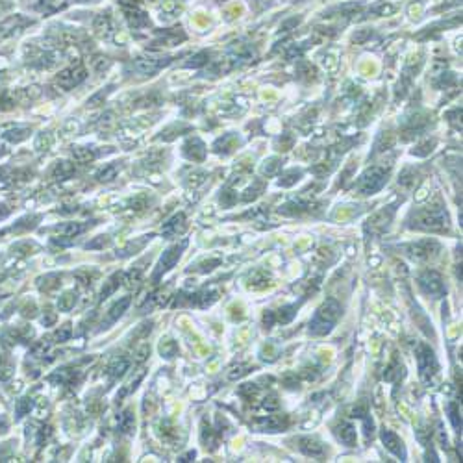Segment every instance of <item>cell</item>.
Returning a JSON list of instances; mask_svg holds the SVG:
<instances>
[{
    "label": "cell",
    "mask_w": 463,
    "mask_h": 463,
    "mask_svg": "<svg viewBox=\"0 0 463 463\" xmlns=\"http://www.w3.org/2000/svg\"><path fill=\"white\" fill-rule=\"evenodd\" d=\"M341 313H343V309H341V304L335 298H330V300L323 302L319 306V309L315 311L313 317H311V321H309V333L311 335H326V333H330L333 330V326L337 324V321H339Z\"/></svg>",
    "instance_id": "6da1fadb"
},
{
    "label": "cell",
    "mask_w": 463,
    "mask_h": 463,
    "mask_svg": "<svg viewBox=\"0 0 463 463\" xmlns=\"http://www.w3.org/2000/svg\"><path fill=\"white\" fill-rule=\"evenodd\" d=\"M448 217L441 208H430V210L420 211L417 215V222L411 224L413 228H420V230H430V232H443L446 228Z\"/></svg>",
    "instance_id": "7a4b0ae2"
},
{
    "label": "cell",
    "mask_w": 463,
    "mask_h": 463,
    "mask_svg": "<svg viewBox=\"0 0 463 463\" xmlns=\"http://www.w3.org/2000/svg\"><path fill=\"white\" fill-rule=\"evenodd\" d=\"M74 171H76L74 165L69 163V161H58L52 171V176L58 178V180H67V178H70V176L74 175Z\"/></svg>",
    "instance_id": "44dd1931"
},
{
    "label": "cell",
    "mask_w": 463,
    "mask_h": 463,
    "mask_svg": "<svg viewBox=\"0 0 463 463\" xmlns=\"http://www.w3.org/2000/svg\"><path fill=\"white\" fill-rule=\"evenodd\" d=\"M417 284H419L420 291L432 298H439L446 293L445 282H443V278H441V274L436 271L420 272L419 278H417Z\"/></svg>",
    "instance_id": "277c9868"
},
{
    "label": "cell",
    "mask_w": 463,
    "mask_h": 463,
    "mask_svg": "<svg viewBox=\"0 0 463 463\" xmlns=\"http://www.w3.org/2000/svg\"><path fill=\"white\" fill-rule=\"evenodd\" d=\"M237 200V197L236 195H232V191H222V195H220V202L224 204V206H232L234 202Z\"/></svg>",
    "instance_id": "8d00e7d4"
},
{
    "label": "cell",
    "mask_w": 463,
    "mask_h": 463,
    "mask_svg": "<svg viewBox=\"0 0 463 463\" xmlns=\"http://www.w3.org/2000/svg\"><path fill=\"white\" fill-rule=\"evenodd\" d=\"M239 393L243 395V397H245L246 393L256 395V393H258V387H256V384H245V385H241V387H239Z\"/></svg>",
    "instance_id": "f35d334b"
},
{
    "label": "cell",
    "mask_w": 463,
    "mask_h": 463,
    "mask_svg": "<svg viewBox=\"0 0 463 463\" xmlns=\"http://www.w3.org/2000/svg\"><path fill=\"white\" fill-rule=\"evenodd\" d=\"M132 298L130 297H124L121 298V300H117L113 306L108 309V313H106V319H102V324H100V330H106V328H110L113 323H117L121 317L124 315V311L128 309V306H130Z\"/></svg>",
    "instance_id": "9c48e42d"
},
{
    "label": "cell",
    "mask_w": 463,
    "mask_h": 463,
    "mask_svg": "<svg viewBox=\"0 0 463 463\" xmlns=\"http://www.w3.org/2000/svg\"><path fill=\"white\" fill-rule=\"evenodd\" d=\"M76 293L74 291H69V293H65L63 297H60V300H58V309L60 311H70L72 308H74V304H76Z\"/></svg>",
    "instance_id": "cb8c5ba5"
},
{
    "label": "cell",
    "mask_w": 463,
    "mask_h": 463,
    "mask_svg": "<svg viewBox=\"0 0 463 463\" xmlns=\"http://www.w3.org/2000/svg\"><path fill=\"white\" fill-rule=\"evenodd\" d=\"M298 448H300V452H304L306 456H313V458L324 454V445L315 437H300Z\"/></svg>",
    "instance_id": "7c38bea8"
},
{
    "label": "cell",
    "mask_w": 463,
    "mask_h": 463,
    "mask_svg": "<svg viewBox=\"0 0 463 463\" xmlns=\"http://www.w3.org/2000/svg\"><path fill=\"white\" fill-rule=\"evenodd\" d=\"M149 352H150L149 345H145V347H143V349L137 352V361H143V359L147 358V354H149Z\"/></svg>",
    "instance_id": "b9f144b4"
},
{
    "label": "cell",
    "mask_w": 463,
    "mask_h": 463,
    "mask_svg": "<svg viewBox=\"0 0 463 463\" xmlns=\"http://www.w3.org/2000/svg\"><path fill=\"white\" fill-rule=\"evenodd\" d=\"M72 156H74V159L80 161V163H88L91 159H95L96 154L91 149H86V147H74V149H72Z\"/></svg>",
    "instance_id": "d4e9b609"
},
{
    "label": "cell",
    "mask_w": 463,
    "mask_h": 463,
    "mask_svg": "<svg viewBox=\"0 0 463 463\" xmlns=\"http://www.w3.org/2000/svg\"><path fill=\"white\" fill-rule=\"evenodd\" d=\"M171 63V58H165V60H154V58H137L135 62L132 63L133 70H137L139 74H145V76H152L156 74L161 67H165Z\"/></svg>",
    "instance_id": "ba28073f"
},
{
    "label": "cell",
    "mask_w": 463,
    "mask_h": 463,
    "mask_svg": "<svg viewBox=\"0 0 463 463\" xmlns=\"http://www.w3.org/2000/svg\"><path fill=\"white\" fill-rule=\"evenodd\" d=\"M123 272H115L113 276H110L108 278V282H104V287H102V291H100V300H104V298H108L110 295H113L115 291L119 289V286L123 284Z\"/></svg>",
    "instance_id": "2e32d148"
},
{
    "label": "cell",
    "mask_w": 463,
    "mask_h": 463,
    "mask_svg": "<svg viewBox=\"0 0 463 463\" xmlns=\"http://www.w3.org/2000/svg\"><path fill=\"white\" fill-rule=\"evenodd\" d=\"M432 250H439L436 241H419V243L410 246V254L413 258H417V260H426L432 254H436L432 252Z\"/></svg>",
    "instance_id": "4fadbf2b"
},
{
    "label": "cell",
    "mask_w": 463,
    "mask_h": 463,
    "mask_svg": "<svg viewBox=\"0 0 463 463\" xmlns=\"http://www.w3.org/2000/svg\"><path fill=\"white\" fill-rule=\"evenodd\" d=\"M70 333H72V330H70V324H65V326H62V328L56 332V339L60 341V343H63V341L69 339Z\"/></svg>",
    "instance_id": "e575fe53"
},
{
    "label": "cell",
    "mask_w": 463,
    "mask_h": 463,
    "mask_svg": "<svg viewBox=\"0 0 463 463\" xmlns=\"http://www.w3.org/2000/svg\"><path fill=\"white\" fill-rule=\"evenodd\" d=\"M32 406H34V402H32V398H21V400L17 402V406H15V413H17V417L21 419V417H24L26 413H30V410H32Z\"/></svg>",
    "instance_id": "f1b7e54d"
},
{
    "label": "cell",
    "mask_w": 463,
    "mask_h": 463,
    "mask_svg": "<svg viewBox=\"0 0 463 463\" xmlns=\"http://www.w3.org/2000/svg\"><path fill=\"white\" fill-rule=\"evenodd\" d=\"M298 178H300V171H289L287 175H286L284 178H282V180H280V185H284V187H289V185L295 184Z\"/></svg>",
    "instance_id": "1f68e13d"
},
{
    "label": "cell",
    "mask_w": 463,
    "mask_h": 463,
    "mask_svg": "<svg viewBox=\"0 0 463 463\" xmlns=\"http://www.w3.org/2000/svg\"><path fill=\"white\" fill-rule=\"evenodd\" d=\"M217 265H220V260H210V262L200 263L198 271H200V272H210V271H213V269H215Z\"/></svg>",
    "instance_id": "d590c367"
},
{
    "label": "cell",
    "mask_w": 463,
    "mask_h": 463,
    "mask_svg": "<svg viewBox=\"0 0 463 463\" xmlns=\"http://www.w3.org/2000/svg\"><path fill=\"white\" fill-rule=\"evenodd\" d=\"M297 308H298L297 304H291V306L280 308L278 313H274V315H276V321H280L282 324L291 323V321H293V317L297 315Z\"/></svg>",
    "instance_id": "7402d4cb"
},
{
    "label": "cell",
    "mask_w": 463,
    "mask_h": 463,
    "mask_svg": "<svg viewBox=\"0 0 463 463\" xmlns=\"http://www.w3.org/2000/svg\"><path fill=\"white\" fill-rule=\"evenodd\" d=\"M8 213H9V211L6 210L4 206H0V219H4V217H6V215H8Z\"/></svg>",
    "instance_id": "f6af8a7d"
},
{
    "label": "cell",
    "mask_w": 463,
    "mask_h": 463,
    "mask_svg": "<svg viewBox=\"0 0 463 463\" xmlns=\"http://www.w3.org/2000/svg\"><path fill=\"white\" fill-rule=\"evenodd\" d=\"M86 76H88V72L82 67V63H76V65H70L69 69L62 70L58 74V86H62L65 91H69V89L80 86L86 80Z\"/></svg>",
    "instance_id": "52a82bcc"
},
{
    "label": "cell",
    "mask_w": 463,
    "mask_h": 463,
    "mask_svg": "<svg viewBox=\"0 0 463 463\" xmlns=\"http://www.w3.org/2000/svg\"><path fill=\"white\" fill-rule=\"evenodd\" d=\"M382 443L389 452H393L397 458H400V462H406V448L402 439L391 430H382Z\"/></svg>",
    "instance_id": "30bf717a"
},
{
    "label": "cell",
    "mask_w": 463,
    "mask_h": 463,
    "mask_svg": "<svg viewBox=\"0 0 463 463\" xmlns=\"http://www.w3.org/2000/svg\"><path fill=\"white\" fill-rule=\"evenodd\" d=\"M185 228H187V222H185V215L184 213H178V215H175V217L171 219V220H167L165 224H163V234L165 236H178V234H182Z\"/></svg>",
    "instance_id": "9a60e30c"
},
{
    "label": "cell",
    "mask_w": 463,
    "mask_h": 463,
    "mask_svg": "<svg viewBox=\"0 0 463 463\" xmlns=\"http://www.w3.org/2000/svg\"><path fill=\"white\" fill-rule=\"evenodd\" d=\"M335 436L345 446H354L356 445V428L350 422H341L335 428Z\"/></svg>",
    "instance_id": "5bb4252c"
},
{
    "label": "cell",
    "mask_w": 463,
    "mask_h": 463,
    "mask_svg": "<svg viewBox=\"0 0 463 463\" xmlns=\"http://www.w3.org/2000/svg\"><path fill=\"white\" fill-rule=\"evenodd\" d=\"M385 182H387V171L380 169V167H373L361 176V180L358 182V189L361 195H373V193L380 191Z\"/></svg>",
    "instance_id": "5b68a950"
},
{
    "label": "cell",
    "mask_w": 463,
    "mask_h": 463,
    "mask_svg": "<svg viewBox=\"0 0 463 463\" xmlns=\"http://www.w3.org/2000/svg\"><path fill=\"white\" fill-rule=\"evenodd\" d=\"M13 375H15V365H13V361L6 358L0 359V382H8V380H11Z\"/></svg>",
    "instance_id": "603a6c76"
},
{
    "label": "cell",
    "mask_w": 463,
    "mask_h": 463,
    "mask_svg": "<svg viewBox=\"0 0 463 463\" xmlns=\"http://www.w3.org/2000/svg\"><path fill=\"white\" fill-rule=\"evenodd\" d=\"M417 363H419V375L422 380H430L437 373V359L434 350L422 345L417 350Z\"/></svg>",
    "instance_id": "8992f818"
},
{
    "label": "cell",
    "mask_w": 463,
    "mask_h": 463,
    "mask_svg": "<svg viewBox=\"0 0 463 463\" xmlns=\"http://www.w3.org/2000/svg\"><path fill=\"white\" fill-rule=\"evenodd\" d=\"M446 413H448V419L452 422V426H454L456 430L462 428V419L458 417V404H456V402H448V404H446Z\"/></svg>",
    "instance_id": "83f0119b"
},
{
    "label": "cell",
    "mask_w": 463,
    "mask_h": 463,
    "mask_svg": "<svg viewBox=\"0 0 463 463\" xmlns=\"http://www.w3.org/2000/svg\"><path fill=\"white\" fill-rule=\"evenodd\" d=\"M54 321H56V315L54 313H48L46 317H43V324L44 326H48V324H52Z\"/></svg>",
    "instance_id": "7bdbcfd3"
},
{
    "label": "cell",
    "mask_w": 463,
    "mask_h": 463,
    "mask_svg": "<svg viewBox=\"0 0 463 463\" xmlns=\"http://www.w3.org/2000/svg\"><path fill=\"white\" fill-rule=\"evenodd\" d=\"M159 352H161V356L167 359L175 358L176 354H178V345H176L173 339H167L159 345Z\"/></svg>",
    "instance_id": "4316f807"
},
{
    "label": "cell",
    "mask_w": 463,
    "mask_h": 463,
    "mask_svg": "<svg viewBox=\"0 0 463 463\" xmlns=\"http://www.w3.org/2000/svg\"><path fill=\"white\" fill-rule=\"evenodd\" d=\"M133 426H135V417H133L132 410L123 411V413L117 417V430H119V432L128 434V432H130Z\"/></svg>",
    "instance_id": "ac0fdd59"
},
{
    "label": "cell",
    "mask_w": 463,
    "mask_h": 463,
    "mask_svg": "<svg viewBox=\"0 0 463 463\" xmlns=\"http://www.w3.org/2000/svg\"><path fill=\"white\" fill-rule=\"evenodd\" d=\"M258 424H260V428L262 430H269V432H278V430L286 428L287 426V417H267V419H262L258 420Z\"/></svg>",
    "instance_id": "e0dca14e"
},
{
    "label": "cell",
    "mask_w": 463,
    "mask_h": 463,
    "mask_svg": "<svg viewBox=\"0 0 463 463\" xmlns=\"http://www.w3.org/2000/svg\"><path fill=\"white\" fill-rule=\"evenodd\" d=\"M126 19H128L132 28H139L149 24V17L143 11H137V8H126Z\"/></svg>",
    "instance_id": "d6986e66"
},
{
    "label": "cell",
    "mask_w": 463,
    "mask_h": 463,
    "mask_svg": "<svg viewBox=\"0 0 463 463\" xmlns=\"http://www.w3.org/2000/svg\"><path fill=\"white\" fill-rule=\"evenodd\" d=\"M86 228H88V224L69 222V224H65V226H58V230H60L62 234H65V237H74V236H78V234H82Z\"/></svg>",
    "instance_id": "484cf974"
},
{
    "label": "cell",
    "mask_w": 463,
    "mask_h": 463,
    "mask_svg": "<svg viewBox=\"0 0 463 463\" xmlns=\"http://www.w3.org/2000/svg\"><path fill=\"white\" fill-rule=\"evenodd\" d=\"M274 321H276V315H274V311H267V313H265V317H263V324H265V328H271Z\"/></svg>",
    "instance_id": "60d3db41"
},
{
    "label": "cell",
    "mask_w": 463,
    "mask_h": 463,
    "mask_svg": "<svg viewBox=\"0 0 463 463\" xmlns=\"http://www.w3.org/2000/svg\"><path fill=\"white\" fill-rule=\"evenodd\" d=\"M195 456H197V454H195V450H191V452H187L185 456H182V458H180V462H191V458H195Z\"/></svg>",
    "instance_id": "ee69618b"
},
{
    "label": "cell",
    "mask_w": 463,
    "mask_h": 463,
    "mask_svg": "<svg viewBox=\"0 0 463 463\" xmlns=\"http://www.w3.org/2000/svg\"><path fill=\"white\" fill-rule=\"evenodd\" d=\"M280 404L278 400H276V397H271V398H265V402H263V408L265 410H276Z\"/></svg>",
    "instance_id": "ab89813d"
},
{
    "label": "cell",
    "mask_w": 463,
    "mask_h": 463,
    "mask_svg": "<svg viewBox=\"0 0 463 463\" xmlns=\"http://www.w3.org/2000/svg\"><path fill=\"white\" fill-rule=\"evenodd\" d=\"M208 58H210V54L208 52L195 54V56L191 58V62L185 63V67H200V65H204V63H208Z\"/></svg>",
    "instance_id": "4dcf8cb0"
},
{
    "label": "cell",
    "mask_w": 463,
    "mask_h": 463,
    "mask_svg": "<svg viewBox=\"0 0 463 463\" xmlns=\"http://www.w3.org/2000/svg\"><path fill=\"white\" fill-rule=\"evenodd\" d=\"M95 30H98L100 34H102V32H108V30H110V17L104 15V13L98 15L95 21Z\"/></svg>",
    "instance_id": "d6a6232c"
},
{
    "label": "cell",
    "mask_w": 463,
    "mask_h": 463,
    "mask_svg": "<svg viewBox=\"0 0 463 463\" xmlns=\"http://www.w3.org/2000/svg\"><path fill=\"white\" fill-rule=\"evenodd\" d=\"M117 173H119V165H110V167H106V169H102V171L96 175V178H98L100 182H110V180H113Z\"/></svg>",
    "instance_id": "f546056e"
},
{
    "label": "cell",
    "mask_w": 463,
    "mask_h": 463,
    "mask_svg": "<svg viewBox=\"0 0 463 463\" xmlns=\"http://www.w3.org/2000/svg\"><path fill=\"white\" fill-rule=\"evenodd\" d=\"M185 246H187V241L184 239L180 245L171 246V248H167L165 252L161 254V258H159V262H157L156 269H154V274H152V282H157V280L161 278L165 272H169L173 267H175L176 263H178V260L182 258Z\"/></svg>",
    "instance_id": "3957f363"
},
{
    "label": "cell",
    "mask_w": 463,
    "mask_h": 463,
    "mask_svg": "<svg viewBox=\"0 0 463 463\" xmlns=\"http://www.w3.org/2000/svg\"><path fill=\"white\" fill-rule=\"evenodd\" d=\"M110 243V239L108 237H104V236H100L96 241H91V243H88L86 245V248H102V246H106Z\"/></svg>",
    "instance_id": "74e56055"
},
{
    "label": "cell",
    "mask_w": 463,
    "mask_h": 463,
    "mask_svg": "<svg viewBox=\"0 0 463 463\" xmlns=\"http://www.w3.org/2000/svg\"><path fill=\"white\" fill-rule=\"evenodd\" d=\"M184 154L187 159H193V161H202L204 156H206V145L202 143L198 137H191L184 145Z\"/></svg>",
    "instance_id": "8fae6325"
},
{
    "label": "cell",
    "mask_w": 463,
    "mask_h": 463,
    "mask_svg": "<svg viewBox=\"0 0 463 463\" xmlns=\"http://www.w3.org/2000/svg\"><path fill=\"white\" fill-rule=\"evenodd\" d=\"M128 367H130V361H128V359H124V358L113 359V361L110 363V367H108V375L111 376V378H121V376L126 375Z\"/></svg>",
    "instance_id": "ffe728a7"
},
{
    "label": "cell",
    "mask_w": 463,
    "mask_h": 463,
    "mask_svg": "<svg viewBox=\"0 0 463 463\" xmlns=\"http://www.w3.org/2000/svg\"><path fill=\"white\" fill-rule=\"evenodd\" d=\"M280 169V163H278V159H269V161H265V165L262 167V171L265 173V175H274L276 171Z\"/></svg>",
    "instance_id": "836d02e7"
}]
</instances>
